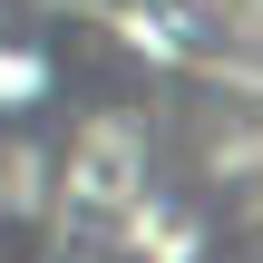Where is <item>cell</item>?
<instances>
[{"instance_id": "obj_1", "label": "cell", "mask_w": 263, "mask_h": 263, "mask_svg": "<svg viewBox=\"0 0 263 263\" xmlns=\"http://www.w3.org/2000/svg\"><path fill=\"white\" fill-rule=\"evenodd\" d=\"M146 39L224 98L263 107V0H146Z\"/></svg>"}]
</instances>
